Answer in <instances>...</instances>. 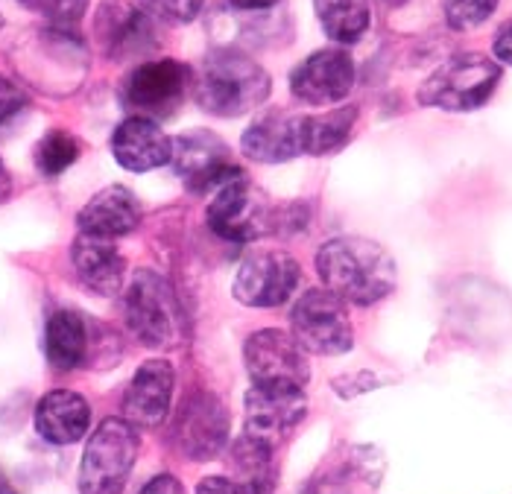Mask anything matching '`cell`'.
I'll return each mask as SVG.
<instances>
[{
  "label": "cell",
  "mask_w": 512,
  "mask_h": 494,
  "mask_svg": "<svg viewBox=\"0 0 512 494\" xmlns=\"http://www.w3.org/2000/svg\"><path fill=\"white\" fill-rule=\"evenodd\" d=\"M173 386H176V372L167 360H147L135 378L129 383L123 395V418L132 427H158L173 404Z\"/></svg>",
  "instance_id": "9a60e30c"
},
{
  "label": "cell",
  "mask_w": 512,
  "mask_h": 494,
  "mask_svg": "<svg viewBox=\"0 0 512 494\" xmlns=\"http://www.w3.org/2000/svg\"><path fill=\"white\" fill-rule=\"evenodd\" d=\"M194 97L208 114L240 117L267 103L273 91L270 74L240 50H211L191 79Z\"/></svg>",
  "instance_id": "7a4b0ae2"
},
{
  "label": "cell",
  "mask_w": 512,
  "mask_h": 494,
  "mask_svg": "<svg viewBox=\"0 0 512 494\" xmlns=\"http://www.w3.org/2000/svg\"><path fill=\"white\" fill-rule=\"evenodd\" d=\"M498 82V62L483 53H457L422 82L419 103L442 112H474L495 94Z\"/></svg>",
  "instance_id": "277c9868"
},
{
  "label": "cell",
  "mask_w": 512,
  "mask_h": 494,
  "mask_svg": "<svg viewBox=\"0 0 512 494\" xmlns=\"http://www.w3.org/2000/svg\"><path fill=\"white\" fill-rule=\"evenodd\" d=\"M112 155L129 173H150L156 167L170 164L173 141L161 132L150 117H126L112 135Z\"/></svg>",
  "instance_id": "ac0fdd59"
},
{
  "label": "cell",
  "mask_w": 512,
  "mask_h": 494,
  "mask_svg": "<svg viewBox=\"0 0 512 494\" xmlns=\"http://www.w3.org/2000/svg\"><path fill=\"white\" fill-rule=\"evenodd\" d=\"M208 226L232 243H249L273 231V208L267 196L252 188L243 176L217 190L208 205Z\"/></svg>",
  "instance_id": "9c48e42d"
},
{
  "label": "cell",
  "mask_w": 512,
  "mask_h": 494,
  "mask_svg": "<svg viewBox=\"0 0 512 494\" xmlns=\"http://www.w3.org/2000/svg\"><path fill=\"white\" fill-rule=\"evenodd\" d=\"M316 272L337 299L375 304L395 287V261L390 252L366 237H334L316 252Z\"/></svg>",
  "instance_id": "6da1fadb"
},
{
  "label": "cell",
  "mask_w": 512,
  "mask_h": 494,
  "mask_svg": "<svg viewBox=\"0 0 512 494\" xmlns=\"http://www.w3.org/2000/svg\"><path fill=\"white\" fill-rule=\"evenodd\" d=\"M77 226L88 237L115 240L123 234H132L141 226V205L132 190L123 185H112V188L94 193L85 202V208L79 211Z\"/></svg>",
  "instance_id": "d6986e66"
},
{
  "label": "cell",
  "mask_w": 512,
  "mask_h": 494,
  "mask_svg": "<svg viewBox=\"0 0 512 494\" xmlns=\"http://www.w3.org/2000/svg\"><path fill=\"white\" fill-rule=\"evenodd\" d=\"M232 483L240 494H273V448L249 436L235 442Z\"/></svg>",
  "instance_id": "603a6c76"
},
{
  "label": "cell",
  "mask_w": 512,
  "mask_h": 494,
  "mask_svg": "<svg viewBox=\"0 0 512 494\" xmlns=\"http://www.w3.org/2000/svg\"><path fill=\"white\" fill-rule=\"evenodd\" d=\"M88 424H91L88 401L68 389L47 392L36 407V430L50 445H74L88 433Z\"/></svg>",
  "instance_id": "44dd1931"
},
{
  "label": "cell",
  "mask_w": 512,
  "mask_h": 494,
  "mask_svg": "<svg viewBox=\"0 0 512 494\" xmlns=\"http://www.w3.org/2000/svg\"><path fill=\"white\" fill-rule=\"evenodd\" d=\"M355 120V106L325 114H305V155H328L340 150L352 138Z\"/></svg>",
  "instance_id": "d4e9b609"
},
{
  "label": "cell",
  "mask_w": 512,
  "mask_h": 494,
  "mask_svg": "<svg viewBox=\"0 0 512 494\" xmlns=\"http://www.w3.org/2000/svg\"><path fill=\"white\" fill-rule=\"evenodd\" d=\"M71 261H74V269H77L79 284L85 290H91L97 296H115L123 287L126 261L115 249L112 240L79 234V240L71 249Z\"/></svg>",
  "instance_id": "ffe728a7"
},
{
  "label": "cell",
  "mask_w": 512,
  "mask_h": 494,
  "mask_svg": "<svg viewBox=\"0 0 512 494\" xmlns=\"http://www.w3.org/2000/svg\"><path fill=\"white\" fill-rule=\"evenodd\" d=\"M498 0H442V9H445V21L451 30H474L480 27L483 21H489V15L495 12Z\"/></svg>",
  "instance_id": "4316f807"
},
{
  "label": "cell",
  "mask_w": 512,
  "mask_h": 494,
  "mask_svg": "<svg viewBox=\"0 0 512 494\" xmlns=\"http://www.w3.org/2000/svg\"><path fill=\"white\" fill-rule=\"evenodd\" d=\"M144 6V12L156 15L161 21L170 24H188L199 15V9L205 6V0H138Z\"/></svg>",
  "instance_id": "f1b7e54d"
},
{
  "label": "cell",
  "mask_w": 512,
  "mask_h": 494,
  "mask_svg": "<svg viewBox=\"0 0 512 494\" xmlns=\"http://www.w3.org/2000/svg\"><path fill=\"white\" fill-rule=\"evenodd\" d=\"M243 155L258 164H281L305 155V114L267 112L243 132Z\"/></svg>",
  "instance_id": "2e32d148"
},
{
  "label": "cell",
  "mask_w": 512,
  "mask_h": 494,
  "mask_svg": "<svg viewBox=\"0 0 512 494\" xmlns=\"http://www.w3.org/2000/svg\"><path fill=\"white\" fill-rule=\"evenodd\" d=\"M235 9H270V6H276L278 0H229Z\"/></svg>",
  "instance_id": "836d02e7"
},
{
  "label": "cell",
  "mask_w": 512,
  "mask_h": 494,
  "mask_svg": "<svg viewBox=\"0 0 512 494\" xmlns=\"http://www.w3.org/2000/svg\"><path fill=\"white\" fill-rule=\"evenodd\" d=\"M226 433H229V416L223 404L208 392H199L182 407V416L173 430L179 451L191 459H208L217 454L226 442Z\"/></svg>",
  "instance_id": "e0dca14e"
},
{
  "label": "cell",
  "mask_w": 512,
  "mask_h": 494,
  "mask_svg": "<svg viewBox=\"0 0 512 494\" xmlns=\"http://www.w3.org/2000/svg\"><path fill=\"white\" fill-rule=\"evenodd\" d=\"M138 459V433L126 418H106L85 445L79 492L120 494Z\"/></svg>",
  "instance_id": "5b68a950"
},
{
  "label": "cell",
  "mask_w": 512,
  "mask_h": 494,
  "mask_svg": "<svg viewBox=\"0 0 512 494\" xmlns=\"http://www.w3.org/2000/svg\"><path fill=\"white\" fill-rule=\"evenodd\" d=\"M197 494H240V492H237L232 480H223V477H208V480H202V483H199Z\"/></svg>",
  "instance_id": "d6a6232c"
},
{
  "label": "cell",
  "mask_w": 512,
  "mask_h": 494,
  "mask_svg": "<svg viewBox=\"0 0 512 494\" xmlns=\"http://www.w3.org/2000/svg\"><path fill=\"white\" fill-rule=\"evenodd\" d=\"M21 3H30V0H21Z\"/></svg>",
  "instance_id": "74e56055"
},
{
  "label": "cell",
  "mask_w": 512,
  "mask_h": 494,
  "mask_svg": "<svg viewBox=\"0 0 512 494\" xmlns=\"http://www.w3.org/2000/svg\"><path fill=\"white\" fill-rule=\"evenodd\" d=\"M79 152H82V144L71 132L53 129L41 138L39 147H36V167L41 170V176L53 179L77 161Z\"/></svg>",
  "instance_id": "484cf974"
},
{
  "label": "cell",
  "mask_w": 512,
  "mask_h": 494,
  "mask_svg": "<svg viewBox=\"0 0 512 494\" xmlns=\"http://www.w3.org/2000/svg\"><path fill=\"white\" fill-rule=\"evenodd\" d=\"M138 494H185V489H182V483L176 477L161 474V477H153Z\"/></svg>",
  "instance_id": "1f68e13d"
},
{
  "label": "cell",
  "mask_w": 512,
  "mask_h": 494,
  "mask_svg": "<svg viewBox=\"0 0 512 494\" xmlns=\"http://www.w3.org/2000/svg\"><path fill=\"white\" fill-rule=\"evenodd\" d=\"M293 340L302 351L337 357L346 354L355 342V331L346 313V302L337 299L331 290H308L290 310Z\"/></svg>",
  "instance_id": "8992f818"
},
{
  "label": "cell",
  "mask_w": 512,
  "mask_h": 494,
  "mask_svg": "<svg viewBox=\"0 0 512 494\" xmlns=\"http://www.w3.org/2000/svg\"><path fill=\"white\" fill-rule=\"evenodd\" d=\"M27 6L44 15L56 30H74L88 9V0H30Z\"/></svg>",
  "instance_id": "83f0119b"
},
{
  "label": "cell",
  "mask_w": 512,
  "mask_h": 494,
  "mask_svg": "<svg viewBox=\"0 0 512 494\" xmlns=\"http://www.w3.org/2000/svg\"><path fill=\"white\" fill-rule=\"evenodd\" d=\"M302 269L293 255L264 249L249 255L235 278V296L249 307H278L284 304L299 287Z\"/></svg>",
  "instance_id": "8fae6325"
},
{
  "label": "cell",
  "mask_w": 512,
  "mask_h": 494,
  "mask_svg": "<svg viewBox=\"0 0 512 494\" xmlns=\"http://www.w3.org/2000/svg\"><path fill=\"white\" fill-rule=\"evenodd\" d=\"M246 372L252 383H270V386H305L308 383V360L302 345L293 340L290 334L267 328L255 331L246 348H243Z\"/></svg>",
  "instance_id": "7c38bea8"
},
{
  "label": "cell",
  "mask_w": 512,
  "mask_h": 494,
  "mask_svg": "<svg viewBox=\"0 0 512 494\" xmlns=\"http://www.w3.org/2000/svg\"><path fill=\"white\" fill-rule=\"evenodd\" d=\"M170 164L176 176L185 182V188L194 193H208L229 185L232 179H240V167H235L229 144L208 132V129H191L173 141Z\"/></svg>",
  "instance_id": "ba28073f"
},
{
  "label": "cell",
  "mask_w": 512,
  "mask_h": 494,
  "mask_svg": "<svg viewBox=\"0 0 512 494\" xmlns=\"http://www.w3.org/2000/svg\"><path fill=\"white\" fill-rule=\"evenodd\" d=\"M94 36L109 59H135L156 44L153 24L144 9L126 0H103L94 18Z\"/></svg>",
  "instance_id": "5bb4252c"
},
{
  "label": "cell",
  "mask_w": 512,
  "mask_h": 494,
  "mask_svg": "<svg viewBox=\"0 0 512 494\" xmlns=\"http://www.w3.org/2000/svg\"><path fill=\"white\" fill-rule=\"evenodd\" d=\"M21 109H27V94H24V88L0 74V126H3L6 120H12Z\"/></svg>",
  "instance_id": "f546056e"
},
{
  "label": "cell",
  "mask_w": 512,
  "mask_h": 494,
  "mask_svg": "<svg viewBox=\"0 0 512 494\" xmlns=\"http://www.w3.org/2000/svg\"><path fill=\"white\" fill-rule=\"evenodd\" d=\"M314 9L325 36L337 44H355L372 24L369 0H314Z\"/></svg>",
  "instance_id": "cb8c5ba5"
},
{
  "label": "cell",
  "mask_w": 512,
  "mask_h": 494,
  "mask_svg": "<svg viewBox=\"0 0 512 494\" xmlns=\"http://www.w3.org/2000/svg\"><path fill=\"white\" fill-rule=\"evenodd\" d=\"M305 413L308 401L299 386L252 383V389L246 392V436L264 442L267 448H276Z\"/></svg>",
  "instance_id": "30bf717a"
},
{
  "label": "cell",
  "mask_w": 512,
  "mask_h": 494,
  "mask_svg": "<svg viewBox=\"0 0 512 494\" xmlns=\"http://www.w3.org/2000/svg\"><path fill=\"white\" fill-rule=\"evenodd\" d=\"M47 360L59 372H71L85 363L88 354V331L85 319L74 310H56L47 319V334H44Z\"/></svg>",
  "instance_id": "7402d4cb"
},
{
  "label": "cell",
  "mask_w": 512,
  "mask_h": 494,
  "mask_svg": "<svg viewBox=\"0 0 512 494\" xmlns=\"http://www.w3.org/2000/svg\"><path fill=\"white\" fill-rule=\"evenodd\" d=\"M194 71L176 59H153L132 68L120 85V103L135 117H170L182 106Z\"/></svg>",
  "instance_id": "52a82bcc"
},
{
  "label": "cell",
  "mask_w": 512,
  "mask_h": 494,
  "mask_svg": "<svg viewBox=\"0 0 512 494\" xmlns=\"http://www.w3.org/2000/svg\"><path fill=\"white\" fill-rule=\"evenodd\" d=\"M9 193H12V179H9V173H6V167L0 161V202H6Z\"/></svg>",
  "instance_id": "e575fe53"
},
{
  "label": "cell",
  "mask_w": 512,
  "mask_h": 494,
  "mask_svg": "<svg viewBox=\"0 0 512 494\" xmlns=\"http://www.w3.org/2000/svg\"><path fill=\"white\" fill-rule=\"evenodd\" d=\"M355 88V62L343 47H322L290 74V91L308 106H334Z\"/></svg>",
  "instance_id": "4fadbf2b"
},
{
  "label": "cell",
  "mask_w": 512,
  "mask_h": 494,
  "mask_svg": "<svg viewBox=\"0 0 512 494\" xmlns=\"http://www.w3.org/2000/svg\"><path fill=\"white\" fill-rule=\"evenodd\" d=\"M123 316L129 331L150 348H173L182 340L185 316L173 284L153 269H138L126 299Z\"/></svg>",
  "instance_id": "3957f363"
},
{
  "label": "cell",
  "mask_w": 512,
  "mask_h": 494,
  "mask_svg": "<svg viewBox=\"0 0 512 494\" xmlns=\"http://www.w3.org/2000/svg\"><path fill=\"white\" fill-rule=\"evenodd\" d=\"M305 494H346V492H340V489H334V486H328V483H316V486H311Z\"/></svg>",
  "instance_id": "d590c367"
},
{
  "label": "cell",
  "mask_w": 512,
  "mask_h": 494,
  "mask_svg": "<svg viewBox=\"0 0 512 494\" xmlns=\"http://www.w3.org/2000/svg\"><path fill=\"white\" fill-rule=\"evenodd\" d=\"M387 6H401V3H407V0H384Z\"/></svg>",
  "instance_id": "8d00e7d4"
},
{
  "label": "cell",
  "mask_w": 512,
  "mask_h": 494,
  "mask_svg": "<svg viewBox=\"0 0 512 494\" xmlns=\"http://www.w3.org/2000/svg\"><path fill=\"white\" fill-rule=\"evenodd\" d=\"M492 50H495V59H498V62L512 65V21H507V24L495 33Z\"/></svg>",
  "instance_id": "4dcf8cb0"
}]
</instances>
